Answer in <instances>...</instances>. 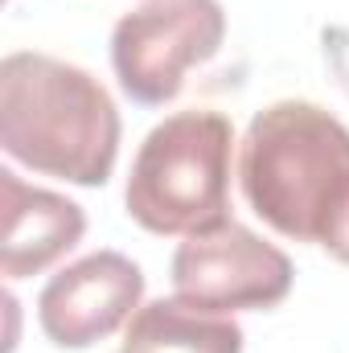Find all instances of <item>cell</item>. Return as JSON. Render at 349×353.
Wrapping results in <instances>:
<instances>
[{
    "label": "cell",
    "instance_id": "cell-5",
    "mask_svg": "<svg viewBox=\"0 0 349 353\" xmlns=\"http://www.w3.org/2000/svg\"><path fill=\"white\" fill-rule=\"evenodd\" d=\"M169 275H173L177 300L206 308V312H222V316L267 312L283 304L296 283L292 259L235 218L210 230L185 234Z\"/></svg>",
    "mask_w": 349,
    "mask_h": 353
},
{
    "label": "cell",
    "instance_id": "cell-7",
    "mask_svg": "<svg viewBox=\"0 0 349 353\" xmlns=\"http://www.w3.org/2000/svg\"><path fill=\"white\" fill-rule=\"evenodd\" d=\"M0 271L8 283L41 275L87 234V214L62 193L25 185L12 169H0Z\"/></svg>",
    "mask_w": 349,
    "mask_h": 353
},
{
    "label": "cell",
    "instance_id": "cell-4",
    "mask_svg": "<svg viewBox=\"0 0 349 353\" xmlns=\"http://www.w3.org/2000/svg\"><path fill=\"white\" fill-rule=\"evenodd\" d=\"M226 41V8L218 0H152L111 29V70L119 90L140 107L173 103L185 74L206 66Z\"/></svg>",
    "mask_w": 349,
    "mask_h": 353
},
{
    "label": "cell",
    "instance_id": "cell-8",
    "mask_svg": "<svg viewBox=\"0 0 349 353\" xmlns=\"http://www.w3.org/2000/svg\"><path fill=\"white\" fill-rule=\"evenodd\" d=\"M123 353H243L239 321L193 308L185 300H152L128 321Z\"/></svg>",
    "mask_w": 349,
    "mask_h": 353
},
{
    "label": "cell",
    "instance_id": "cell-2",
    "mask_svg": "<svg viewBox=\"0 0 349 353\" xmlns=\"http://www.w3.org/2000/svg\"><path fill=\"white\" fill-rule=\"evenodd\" d=\"M119 132L107 87L83 66L37 50L0 62V148L17 165L99 189L115 173Z\"/></svg>",
    "mask_w": 349,
    "mask_h": 353
},
{
    "label": "cell",
    "instance_id": "cell-6",
    "mask_svg": "<svg viewBox=\"0 0 349 353\" xmlns=\"http://www.w3.org/2000/svg\"><path fill=\"white\" fill-rule=\"evenodd\" d=\"M144 300V271L119 251H94L62 267L37 296V325L58 350H90L119 333Z\"/></svg>",
    "mask_w": 349,
    "mask_h": 353
},
{
    "label": "cell",
    "instance_id": "cell-1",
    "mask_svg": "<svg viewBox=\"0 0 349 353\" xmlns=\"http://www.w3.org/2000/svg\"><path fill=\"white\" fill-rule=\"evenodd\" d=\"M239 181L271 230L349 267V128L333 111L304 99L263 107L243 140Z\"/></svg>",
    "mask_w": 349,
    "mask_h": 353
},
{
    "label": "cell",
    "instance_id": "cell-3",
    "mask_svg": "<svg viewBox=\"0 0 349 353\" xmlns=\"http://www.w3.org/2000/svg\"><path fill=\"white\" fill-rule=\"evenodd\" d=\"M235 128L222 111H177L157 123L128 176V218L148 234H197L230 218Z\"/></svg>",
    "mask_w": 349,
    "mask_h": 353
}]
</instances>
